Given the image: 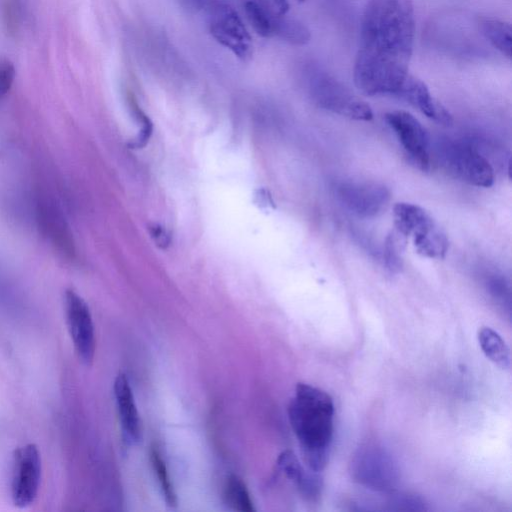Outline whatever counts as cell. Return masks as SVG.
<instances>
[{"label":"cell","mask_w":512,"mask_h":512,"mask_svg":"<svg viewBox=\"0 0 512 512\" xmlns=\"http://www.w3.org/2000/svg\"><path fill=\"white\" fill-rule=\"evenodd\" d=\"M415 39L412 0H367L353 76L365 95H394L409 75Z\"/></svg>","instance_id":"1"},{"label":"cell","mask_w":512,"mask_h":512,"mask_svg":"<svg viewBox=\"0 0 512 512\" xmlns=\"http://www.w3.org/2000/svg\"><path fill=\"white\" fill-rule=\"evenodd\" d=\"M288 417L307 467L321 472L327 465L333 437L334 404L325 391L298 383Z\"/></svg>","instance_id":"2"},{"label":"cell","mask_w":512,"mask_h":512,"mask_svg":"<svg viewBox=\"0 0 512 512\" xmlns=\"http://www.w3.org/2000/svg\"><path fill=\"white\" fill-rule=\"evenodd\" d=\"M394 224L401 236L410 237L416 251L422 256L443 258L448 250V239L438 224L420 206L397 203L393 209Z\"/></svg>","instance_id":"3"},{"label":"cell","mask_w":512,"mask_h":512,"mask_svg":"<svg viewBox=\"0 0 512 512\" xmlns=\"http://www.w3.org/2000/svg\"><path fill=\"white\" fill-rule=\"evenodd\" d=\"M349 473L356 483L379 492H391L398 484V465L382 445L367 442L353 453L349 463Z\"/></svg>","instance_id":"4"},{"label":"cell","mask_w":512,"mask_h":512,"mask_svg":"<svg viewBox=\"0 0 512 512\" xmlns=\"http://www.w3.org/2000/svg\"><path fill=\"white\" fill-rule=\"evenodd\" d=\"M308 91L321 108L335 114L361 121L372 119L370 106L330 75L316 71L309 75Z\"/></svg>","instance_id":"5"},{"label":"cell","mask_w":512,"mask_h":512,"mask_svg":"<svg viewBox=\"0 0 512 512\" xmlns=\"http://www.w3.org/2000/svg\"><path fill=\"white\" fill-rule=\"evenodd\" d=\"M438 157L443 168L462 182L484 188L494 182V170L489 161L467 143L445 142L439 147Z\"/></svg>","instance_id":"6"},{"label":"cell","mask_w":512,"mask_h":512,"mask_svg":"<svg viewBox=\"0 0 512 512\" xmlns=\"http://www.w3.org/2000/svg\"><path fill=\"white\" fill-rule=\"evenodd\" d=\"M209 30L212 37L246 62L253 54L252 38L237 12L228 4L216 0L205 1Z\"/></svg>","instance_id":"7"},{"label":"cell","mask_w":512,"mask_h":512,"mask_svg":"<svg viewBox=\"0 0 512 512\" xmlns=\"http://www.w3.org/2000/svg\"><path fill=\"white\" fill-rule=\"evenodd\" d=\"M41 456L35 444H26L14 452L11 498L16 507L30 506L36 499L41 481Z\"/></svg>","instance_id":"8"},{"label":"cell","mask_w":512,"mask_h":512,"mask_svg":"<svg viewBox=\"0 0 512 512\" xmlns=\"http://www.w3.org/2000/svg\"><path fill=\"white\" fill-rule=\"evenodd\" d=\"M64 311L67 329L80 361L90 365L94 359L96 339L93 319L85 300L74 290L64 295Z\"/></svg>","instance_id":"9"},{"label":"cell","mask_w":512,"mask_h":512,"mask_svg":"<svg viewBox=\"0 0 512 512\" xmlns=\"http://www.w3.org/2000/svg\"><path fill=\"white\" fill-rule=\"evenodd\" d=\"M385 120L394 131L409 159L420 169L430 166L429 138L421 123L405 111H391Z\"/></svg>","instance_id":"10"},{"label":"cell","mask_w":512,"mask_h":512,"mask_svg":"<svg viewBox=\"0 0 512 512\" xmlns=\"http://www.w3.org/2000/svg\"><path fill=\"white\" fill-rule=\"evenodd\" d=\"M336 193L348 210L364 218L377 216L390 200L389 190L375 182H342Z\"/></svg>","instance_id":"11"},{"label":"cell","mask_w":512,"mask_h":512,"mask_svg":"<svg viewBox=\"0 0 512 512\" xmlns=\"http://www.w3.org/2000/svg\"><path fill=\"white\" fill-rule=\"evenodd\" d=\"M396 96L405 100L434 121L446 125L452 122L451 114L433 98L426 84L410 74L403 82Z\"/></svg>","instance_id":"12"},{"label":"cell","mask_w":512,"mask_h":512,"mask_svg":"<svg viewBox=\"0 0 512 512\" xmlns=\"http://www.w3.org/2000/svg\"><path fill=\"white\" fill-rule=\"evenodd\" d=\"M114 395L124 437L129 443H136L142 436L141 421L129 381L123 373L115 378Z\"/></svg>","instance_id":"13"},{"label":"cell","mask_w":512,"mask_h":512,"mask_svg":"<svg viewBox=\"0 0 512 512\" xmlns=\"http://www.w3.org/2000/svg\"><path fill=\"white\" fill-rule=\"evenodd\" d=\"M280 470L297 487L299 493L309 501L317 500L322 492L323 481L319 472L306 470L294 452L283 451L277 460Z\"/></svg>","instance_id":"14"},{"label":"cell","mask_w":512,"mask_h":512,"mask_svg":"<svg viewBox=\"0 0 512 512\" xmlns=\"http://www.w3.org/2000/svg\"><path fill=\"white\" fill-rule=\"evenodd\" d=\"M244 9L250 25L259 36L264 38L274 36L276 22L283 15L277 14L265 3L255 0L247 1Z\"/></svg>","instance_id":"15"},{"label":"cell","mask_w":512,"mask_h":512,"mask_svg":"<svg viewBox=\"0 0 512 512\" xmlns=\"http://www.w3.org/2000/svg\"><path fill=\"white\" fill-rule=\"evenodd\" d=\"M478 341L487 358L501 368L510 367V350L496 331L489 327H481L478 331Z\"/></svg>","instance_id":"16"},{"label":"cell","mask_w":512,"mask_h":512,"mask_svg":"<svg viewBox=\"0 0 512 512\" xmlns=\"http://www.w3.org/2000/svg\"><path fill=\"white\" fill-rule=\"evenodd\" d=\"M482 34L490 44L507 58H511V27L510 24L492 18L482 19L480 22Z\"/></svg>","instance_id":"17"},{"label":"cell","mask_w":512,"mask_h":512,"mask_svg":"<svg viewBox=\"0 0 512 512\" xmlns=\"http://www.w3.org/2000/svg\"><path fill=\"white\" fill-rule=\"evenodd\" d=\"M44 229L65 252L73 251V244L68 227L60 212L53 207H45L43 210Z\"/></svg>","instance_id":"18"},{"label":"cell","mask_w":512,"mask_h":512,"mask_svg":"<svg viewBox=\"0 0 512 512\" xmlns=\"http://www.w3.org/2000/svg\"><path fill=\"white\" fill-rule=\"evenodd\" d=\"M224 500L228 507L240 512H253L255 508L245 483L236 475H231L224 486Z\"/></svg>","instance_id":"19"},{"label":"cell","mask_w":512,"mask_h":512,"mask_svg":"<svg viewBox=\"0 0 512 512\" xmlns=\"http://www.w3.org/2000/svg\"><path fill=\"white\" fill-rule=\"evenodd\" d=\"M274 36L294 45H305L311 35L308 28L298 20L280 16L277 20Z\"/></svg>","instance_id":"20"},{"label":"cell","mask_w":512,"mask_h":512,"mask_svg":"<svg viewBox=\"0 0 512 512\" xmlns=\"http://www.w3.org/2000/svg\"><path fill=\"white\" fill-rule=\"evenodd\" d=\"M150 461L153 470L157 475L158 482L160 484L161 491L167 505L170 507H175L177 505V496L168 475L166 465L156 447H151L150 449Z\"/></svg>","instance_id":"21"},{"label":"cell","mask_w":512,"mask_h":512,"mask_svg":"<svg viewBox=\"0 0 512 512\" xmlns=\"http://www.w3.org/2000/svg\"><path fill=\"white\" fill-rule=\"evenodd\" d=\"M387 510L392 511H426L428 510L425 500L413 493H393L388 502Z\"/></svg>","instance_id":"22"},{"label":"cell","mask_w":512,"mask_h":512,"mask_svg":"<svg viewBox=\"0 0 512 512\" xmlns=\"http://www.w3.org/2000/svg\"><path fill=\"white\" fill-rule=\"evenodd\" d=\"M3 23L10 35H16L23 21V10L19 0H5L2 7Z\"/></svg>","instance_id":"23"},{"label":"cell","mask_w":512,"mask_h":512,"mask_svg":"<svg viewBox=\"0 0 512 512\" xmlns=\"http://www.w3.org/2000/svg\"><path fill=\"white\" fill-rule=\"evenodd\" d=\"M127 101L130 111L142 126L139 136L132 144L133 147L139 148L144 146L149 139L152 131V123L148 116L141 109L136 98L131 92H128Z\"/></svg>","instance_id":"24"},{"label":"cell","mask_w":512,"mask_h":512,"mask_svg":"<svg viewBox=\"0 0 512 512\" xmlns=\"http://www.w3.org/2000/svg\"><path fill=\"white\" fill-rule=\"evenodd\" d=\"M398 244L397 239L391 235L387 237L383 250L385 265L393 273L400 271L402 268L401 249H399Z\"/></svg>","instance_id":"25"},{"label":"cell","mask_w":512,"mask_h":512,"mask_svg":"<svg viewBox=\"0 0 512 512\" xmlns=\"http://www.w3.org/2000/svg\"><path fill=\"white\" fill-rule=\"evenodd\" d=\"M15 73V67L10 60L0 59V99L10 91Z\"/></svg>","instance_id":"26"},{"label":"cell","mask_w":512,"mask_h":512,"mask_svg":"<svg viewBox=\"0 0 512 512\" xmlns=\"http://www.w3.org/2000/svg\"><path fill=\"white\" fill-rule=\"evenodd\" d=\"M488 288L491 294L498 300H501L502 302H505L506 297L509 298L508 289L502 278L493 277L492 279H490V281L488 282Z\"/></svg>","instance_id":"27"},{"label":"cell","mask_w":512,"mask_h":512,"mask_svg":"<svg viewBox=\"0 0 512 512\" xmlns=\"http://www.w3.org/2000/svg\"><path fill=\"white\" fill-rule=\"evenodd\" d=\"M150 232L151 237L154 239L158 246L165 248L169 245L170 237L162 226L154 225L150 228Z\"/></svg>","instance_id":"28"},{"label":"cell","mask_w":512,"mask_h":512,"mask_svg":"<svg viewBox=\"0 0 512 512\" xmlns=\"http://www.w3.org/2000/svg\"><path fill=\"white\" fill-rule=\"evenodd\" d=\"M267 5L277 14L286 15L290 7L289 0H267ZM296 2H302L304 0H294Z\"/></svg>","instance_id":"29"}]
</instances>
